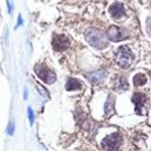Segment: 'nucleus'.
Segmentation results:
<instances>
[{
    "instance_id": "3",
    "label": "nucleus",
    "mask_w": 151,
    "mask_h": 151,
    "mask_svg": "<svg viewBox=\"0 0 151 151\" xmlns=\"http://www.w3.org/2000/svg\"><path fill=\"white\" fill-rule=\"evenodd\" d=\"M34 71H35V73L39 76V78H40L42 81L47 83V84H52V83L55 80V74H54V72H52L46 65H37V66L34 67Z\"/></svg>"
},
{
    "instance_id": "5",
    "label": "nucleus",
    "mask_w": 151,
    "mask_h": 151,
    "mask_svg": "<svg viewBox=\"0 0 151 151\" xmlns=\"http://www.w3.org/2000/svg\"><path fill=\"white\" fill-rule=\"evenodd\" d=\"M52 45L55 51H64L68 47L70 40L65 35H54V38L52 40Z\"/></svg>"
},
{
    "instance_id": "10",
    "label": "nucleus",
    "mask_w": 151,
    "mask_h": 151,
    "mask_svg": "<svg viewBox=\"0 0 151 151\" xmlns=\"http://www.w3.org/2000/svg\"><path fill=\"white\" fill-rule=\"evenodd\" d=\"M79 88H81V83L79 80H77L74 78H71V79L67 80V83H66V90L73 91V90H79Z\"/></svg>"
},
{
    "instance_id": "4",
    "label": "nucleus",
    "mask_w": 151,
    "mask_h": 151,
    "mask_svg": "<svg viewBox=\"0 0 151 151\" xmlns=\"http://www.w3.org/2000/svg\"><path fill=\"white\" fill-rule=\"evenodd\" d=\"M119 143H120V136L118 133H112L103 140L101 145L106 151H114L119 145Z\"/></svg>"
},
{
    "instance_id": "7",
    "label": "nucleus",
    "mask_w": 151,
    "mask_h": 151,
    "mask_svg": "<svg viewBox=\"0 0 151 151\" xmlns=\"http://www.w3.org/2000/svg\"><path fill=\"white\" fill-rule=\"evenodd\" d=\"M110 14L114 18V19H120L124 14H125V8L122 4L119 2H114L111 7H110Z\"/></svg>"
},
{
    "instance_id": "13",
    "label": "nucleus",
    "mask_w": 151,
    "mask_h": 151,
    "mask_svg": "<svg viewBox=\"0 0 151 151\" xmlns=\"http://www.w3.org/2000/svg\"><path fill=\"white\" fill-rule=\"evenodd\" d=\"M113 111V99L110 97L105 104V113L106 114H111Z\"/></svg>"
},
{
    "instance_id": "1",
    "label": "nucleus",
    "mask_w": 151,
    "mask_h": 151,
    "mask_svg": "<svg viewBox=\"0 0 151 151\" xmlns=\"http://www.w3.org/2000/svg\"><path fill=\"white\" fill-rule=\"evenodd\" d=\"M86 40L90 45H92L96 48H104L107 45V38L104 34V32L96 29V28H91L87 29L85 33Z\"/></svg>"
},
{
    "instance_id": "9",
    "label": "nucleus",
    "mask_w": 151,
    "mask_h": 151,
    "mask_svg": "<svg viewBox=\"0 0 151 151\" xmlns=\"http://www.w3.org/2000/svg\"><path fill=\"white\" fill-rule=\"evenodd\" d=\"M132 100L133 103L136 104V111L138 113H142V107L144 105V103L146 101V96L143 94V93H136L133 97H132Z\"/></svg>"
},
{
    "instance_id": "11",
    "label": "nucleus",
    "mask_w": 151,
    "mask_h": 151,
    "mask_svg": "<svg viewBox=\"0 0 151 151\" xmlns=\"http://www.w3.org/2000/svg\"><path fill=\"white\" fill-rule=\"evenodd\" d=\"M114 88L116 90H120V91L126 90L127 88V81H126V79L124 77H122V76L117 77L116 83H114Z\"/></svg>"
},
{
    "instance_id": "15",
    "label": "nucleus",
    "mask_w": 151,
    "mask_h": 151,
    "mask_svg": "<svg viewBox=\"0 0 151 151\" xmlns=\"http://www.w3.org/2000/svg\"><path fill=\"white\" fill-rule=\"evenodd\" d=\"M8 133H9V134H12V133H13V123H11V124H9V127H8Z\"/></svg>"
},
{
    "instance_id": "12",
    "label": "nucleus",
    "mask_w": 151,
    "mask_h": 151,
    "mask_svg": "<svg viewBox=\"0 0 151 151\" xmlns=\"http://www.w3.org/2000/svg\"><path fill=\"white\" fill-rule=\"evenodd\" d=\"M133 83L136 86H142L146 83V77L144 74H136L133 78Z\"/></svg>"
},
{
    "instance_id": "6",
    "label": "nucleus",
    "mask_w": 151,
    "mask_h": 151,
    "mask_svg": "<svg viewBox=\"0 0 151 151\" xmlns=\"http://www.w3.org/2000/svg\"><path fill=\"white\" fill-rule=\"evenodd\" d=\"M107 38L112 41H119V40L125 39V32L119 27L111 26L107 32Z\"/></svg>"
},
{
    "instance_id": "8",
    "label": "nucleus",
    "mask_w": 151,
    "mask_h": 151,
    "mask_svg": "<svg viewBox=\"0 0 151 151\" xmlns=\"http://www.w3.org/2000/svg\"><path fill=\"white\" fill-rule=\"evenodd\" d=\"M106 77V72L100 70V71H96V72H92L90 74H87V79L92 83V84H100Z\"/></svg>"
},
{
    "instance_id": "16",
    "label": "nucleus",
    "mask_w": 151,
    "mask_h": 151,
    "mask_svg": "<svg viewBox=\"0 0 151 151\" xmlns=\"http://www.w3.org/2000/svg\"><path fill=\"white\" fill-rule=\"evenodd\" d=\"M149 27H150V31H151V20L149 21Z\"/></svg>"
},
{
    "instance_id": "14",
    "label": "nucleus",
    "mask_w": 151,
    "mask_h": 151,
    "mask_svg": "<svg viewBox=\"0 0 151 151\" xmlns=\"http://www.w3.org/2000/svg\"><path fill=\"white\" fill-rule=\"evenodd\" d=\"M28 117H29L31 124H33V113H32V110H31V109H28Z\"/></svg>"
},
{
    "instance_id": "2",
    "label": "nucleus",
    "mask_w": 151,
    "mask_h": 151,
    "mask_svg": "<svg viewBox=\"0 0 151 151\" xmlns=\"http://www.w3.org/2000/svg\"><path fill=\"white\" fill-rule=\"evenodd\" d=\"M117 63L119 64L120 67L123 68H127L131 65V61L133 60V54L131 52V50L127 46H122L118 50L117 57H116Z\"/></svg>"
}]
</instances>
